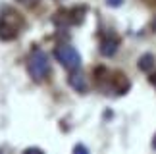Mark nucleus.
Returning <instances> with one entry per match:
<instances>
[{
  "label": "nucleus",
  "instance_id": "obj_9",
  "mask_svg": "<svg viewBox=\"0 0 156 154\" xmlns=\"http://www.w3.org/2000/svg\"><path fill=\"white\" fill-rule=\"evenodd\" d=\"M106 4L110 6V8H114V6H122L123 0H106Z\"/></svg>",
  "mask_w": 156,
  "mask_h": 154
},
{
  "label": "nucleus",
  "instance_id": "obj_13",
  "mask_svg": "<svg viewBox=\"0 0 156 154\" xmlns=\"http://www.w3.org/2000/svg\"><path fill=\"white\" fill-rule=\"evenodd\" d=\"M152 83H154V85H156V75H154V77H152Z\"/></svg>",
  "mask_w": 156,
  "mask_h": 154
},
{
  "label": "nucleus",
  "instance_id": "obj_1",
  "mask_svg": "<svg viewBox=\"0 0 156 154\" xmlns=\"http://www.w3.org/2000/svg\"><path fill=\"white\" fill-rule=\"evenodd\" d=\"M94 75H97L98 89L104 91L106 94H125L129 91V81L119 72L114 73V72H108L106 68H97Z\"/></svg>",
  "mask_w": 156,
  "mask_h": 154
},
{
  "label": "nucleus",
  "instance_id": "obj_5",
  "mask_svg": "<svg viewBox=\"0 0 156 154\" xmlns=\"http://www.w3.org/2000/svg\"><path fill=\"white\" fill-rule=\"evenodd\" d=\"M118 46H119V39L114 33H106V35H102V40H100L98 50H100L102 56L110 58V56H114L118 52Z\"/></svg>",
  "mask_w": 156,
  "mask_h": 154
},
{
  "label": "nucleus",
  "instance_id": "obj_11",
  "mask_svg": "<svg viewBox=\"0 0 156 154\" xmlns=\"http://www.w3.org/2000/svg\"><path fill=\"white\" fill-rule=\"evenodd\" d=\"M27 152H43V150H41V149H35V146H33V149H27Z\"/></svg>",
  "mask_w": 156,
  "mask_h": 154
},
{
  "label": "nucleus",
  "instance_id": "obj_7",
  "mask_svg": "<svg viewBox=\"0 0 156 154\" xmlns=\"http://www.w3.org/2000/svg\"><path fill=\"white\" fill-rule=\"evenodd\" d=\"M154 66V56L152 54H143L139 60V69L141 72H151Z\"/></svg>",
  "mask_w": 156,
  "mask_h": 154
},
{
  "label": "nucleus",
  "instance_id": "obj_2",
  "mask_svg": "<svg viewBox=\"0 0 156 154\" xmlns=\"http://www.w3.org/2000/svg\"><path fill=\"white\" fill-rule=\"evenodd\" d=\"M23 16L14 8H6L0 14V40H14L23 27Z\"/></svg>",
  "mask_w": 156,
  "mask_h": 154
},
{
  "label": "nucleus",
  "instance_id": "obj_8",
  "mask_svg": "<svg viewBox=\"0 0 156 154\" xmlns=\"http://www.w3.org/2000/svg\"><path fill=\"white\" fill-rule=\"evenodd\" d=\"M73 152H75V154H87L89 149H87L85 145H75V146H73Z\"/></svg>",
  "mask_w": 156,
  "mask_h": 154
},
{
  "label": "nucleus",
  "instance_id": "obj_4",
  "mask_svg": "<svg viewBox=\"0 0 156 154\" xmlns=\"http://www.w3.org/2000/svg\"><path fill=\"white\" fill-rule=\"evenodd\" d=\"M54 58H56L66 69H69V72H77V69L81 68V54L73 48V46H69V44L56 46V50H54Z\"/></svg>",
  "mask_w": 156,
  "mask_h": 154
},
{
  "label": "nucleus",
  "instance_id": "obj_12",
  "mask_svg": "<svg viewBox=\"0 0 156 154\" xmlns=\"http://www.w3.org/2000/svg\"><path fill=\"white\" fill-rule=\"evenodd\" d=\"M152 149L156 150V135H154V139H152Z\"/></svg>",
  "mask_w": 156,
  "mask_h": 154
},
{
  "label": "nucleus",
  "instance_id": "obj_3",
  "mask_svg": "<svg viewBox=\"0 0 156 154\" xmlns=\"http://www.w3.org/2000/svg\"><path fill=\"white\" fill-rule=\"evenodd\" d=\"M27 73L33 81H44L50 73V60L48 54L41 48H35L27 56Z\"/></svg>",
  "mask_w": 156,
  "mask_h": 154
},
{
  "label": "nucleus",
  "instance_id": "obj_6",
  "mask_svg": "<svg viewBox=\"0 0 156 154\" xmlns=\"http://www.w3.org/2000/svg\"><path fill=\"white\" fill-rule=\"evenodd\" d=\"M68 83H69V87L73 89V91H77V93H87V81H85V77H83L81 73H77V72L69 73Z\"/></svg>",
  "mask_w": 156,
  "mask_h": 154
},
{
  "label": "nucleus",
  "instance_id": "obj_10",
  "mask_svg": "<svg viewBox=\"0 0 156 154\" xmlns=\"http://www.w3.org/2000/svg\"><path fill=\"white\" fill-rule=\"evenodd\" d=\"M17 2H21V4H35V2H39V0H17Z\"/></svg>",
  "mask_w": 156,
  "mask_h": 154
}]
</instances>
